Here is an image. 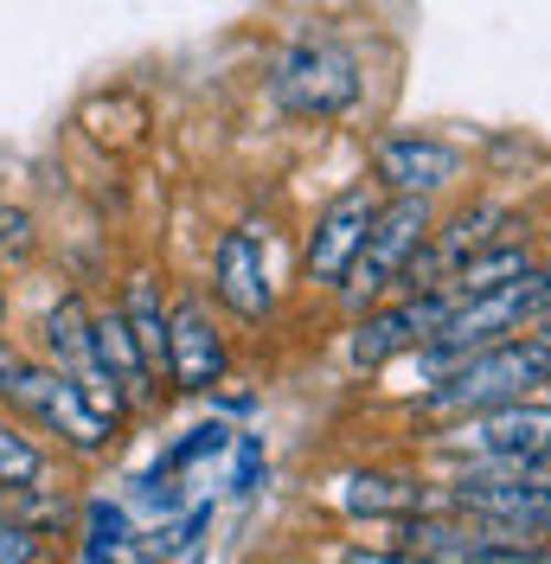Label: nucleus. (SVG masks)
Returning a JSON list of instances; mask_svg holds the SVG:
<instances>
[{"label": "nucleus", "mask_w": 551, "mask_h": 564, "mask_svg": "<svg viewBox=\"0 0 551 564\" xmlns=\"http://www.w3.org/2000/svg\"><path fill=\"white\" fill-rule=\"evenodd\" d=\"M341 564H436V558H423L411 545H353V552H341Z\"/></svg>", "instance_id": "6ab92c4d"}, {"label": "nucleus", "mask_w": 551, "mask_h": 564, "mask_svg": "<svg viewBox=\"0 0 551 564\" xmlns=\"http://www.w3.org/2000/svg\"><path fill=\"white\" fill-rule=\"evenodd\" d=\"M212 295H218L238 321H263L276 308L270 263H263L257 225H231V231L218 238V250H212Z\"/></svg>", "instance_id": "f8f14e48"}, {"label": "nucleus", "mask_w": 551, "mask_h": 564, "mask_svg": "<svg viewBox=\"0 0 551 564\" xmlns=\"http://www.w3.org/2000/svg\"><path fill=\"white\" fill-rule=\"evenodd\" d=\"M45 468H52V462H45V449L0 417V488L26 494V488H39V481H45Z\"/></svg>", "instance_id": "2eb2a0df"}, {"label": "nucleus", "mask_w": 551, "mask_h": 564, "mask_svg": "<svg viewBox=\"0 0 551 564\" xmlns=\"http://www.w3.org/2000/svg\"><path fill=\"white\" fill-rule=\"evenodd\" d=\"M539 340H551V295H545V308H539Z\"/></svg>", "instance_id": "412c9836"}, {"label": "nucleus", "mask_w": 551, "mask_h": 564, "mask_svg": "<svg viewBox=\"0 0 551 564\" xmlns=\"http://www.w3.org/2000/svg\"><path fill=\"white\" fill-rule=\"evenodd\" d=\"M0 321H7V289H0Z\"/></svg>", "instance_id": "4be33fe9"}, {"label": "nucleus", "mask_w": 551, "mask_h": 564, "mask_svg": "<svg viewBox=\"0 0 551 564\" xmlns=\"http://www.w3.org/2000/svg\"><path fill=\"white\" fill-rule=\"evenodd\" d=\"M346 513H372V520H417V513H443L449 500L423 494L417 481H391V475H346L341 481Z\"/></svg>", "instance_id": "4468645a"}, {"label": "nucleus", "mask_w": 551, "mask_h": 564, "mask_svg": "<svg viewBox=\"0 0 551 564\" xmlns=\"http://www.w3.org/2000/svg\"><path fill=\"white\" fill-rule=\"evenodd\" d=\"M39 340H45V366H52V372H65L71 386L84 391V404H90L109 430L129 417V398L116 391L104 352H97V315H90V302H84V295H58V308L45 315Z\"/></svg>", "instance_id": "39448f33"}, {"label": "nucleus", "mask_w": 551, "mask_h": 564, "mask_svg": "<svg viewBox=\"0 0 551 564\" xmlns=\"http://www.w3.org/2000/svg\"><path fill=\"white\" fill-rule=\"evenodd\" d=\"M551 386V340H494V347L468 352V359H455L443 379H430V391L417 398V411L423 417H482V411H500V404H519L526 391Z\"/></svg>", "instance_id": "f257e3e1"}, {"label": "nucleus", "mask_w": 551, "mask_h": 564, "mask_svg": "<svg viewBox=\"0 0 551 564\" xmlns=\"http://www.w3.org/2000/svg\"><path fill=\"white\" fill-rule=\"evenodd\" d=\"M443 308H449V295H443V289H430V295H404L398 308L359 315L353 340H346V359H353V372H379L385 359H398V352H417L423 340H430V334H436Z\"/></svg>", "instance_id": "1a4fd4ad"}, {"label": "nucleus", "mask_w": 551, "mask_h": 564, "mask_svg": "<svg viewBox=\"0 0 551 564\" xmlns=\"http://www.w3.org/2000/svg\"><path fill=\"white\" fill-rule=\"evenodd\" d=\"M231 352H225V334L212 327L206 302L199 295H180L168 308V386L173 391H212L225 379Z\"/></svg>", "instance_id": "9d476101"}, {"label": "nucleus", "mask_w": 551, "mask_h": 564, "mask_svg": "<svg viewBox=\"0 0 551 564\" xmlns=\"http://www.w3.org/2000/svg\"><path fill=\"white\" fill-rule=\"evenodd\" d=\"M353 97H359V58L346 45H334V39H309V45H295L276 65V104L289 116L327 122V116L353 109Z\"/></svg>", "instance_id": "0eeeda50"}, {"label": "nucleus", "mask_w": 551, "mask_h": 564, "mask_svg": "<svg viewBox=\"0 0 551 564\" xmlns=\"http://www.w3.org/2000/svg\"><path fill=\"white\" fill-rule=\"evenodd\" d=\"M372 212H379V199H372L366 186L341 193L334 206L321 212L309 250H302V270H309V282H321V289H341L346 270L359 263V245H366V231H372Z\"/></svg>", "instance_id": "9b49d317"}, {"label": "nucleus", "mask_w": 551, "mask_h": 564, "mask_svg": "<svg viewBox=\"0 0 551 564\" xmlns=\"http://www.w3.org/2000/svg\"><path fill=\"white\" fill-rule=\"evenodd\" d=\"M436 564H551V545H532V539H500V532H482L475 545L449 552Z\"/></svg>", "instance_id": "dca6fc26"}, {"label": "nucleus", "mask_w": 551, "mask_h": 564, "mask_svg": "<svg viewBox=\"0 0 551 564\" xmlns=\"http://www.w3.org/2000/svg\"><path fill=\"white\" fill-rule=\"evenodd\" d=\"M33 257V212L0 206V270L7 263H26Z\"/></svg>", "instance_id": "f3484780"}, {"label": "nucleus", "mask_w": 551, "mask_h": 564, "mask_svg": "<svg viewBox=\"0 0 551 564\" xmlns=\"http://www.w3.org/2000/svg\"><path fill=\"white\" fill-rule=\"evenodd\" d=\"M218 456V449H225V430H218V423H206V430H193V436H186V443H180V449H173V468H180V462H193V456Z\"/></svg>", "instance_id": "aec40b11"}, {"label": "nucleus", "mask_w": 551, "mask_h": 564, "mask_svg": "<svg viewBox=\"0 0 551 564\" xmlns=\"http://www.w3.org/2000/svg\"><path fill=\"white\" fill-rule=\"evenodd\" d=\"M545 295H551V270H519L514 282H494V289H482V295H449L436 334L417 347L423 372L443 379L455 359H468V352H482V347H494V340L519 334L526 321H539Z\"/></svg>", "instance_id": "f03ea898"}, {"label": "nucleus", "mask_w": 551, "mask_h": 564, "mask_svg": "<svg viewBox=\"0 0 551 564\" xmlns=\"http://www.w3.org/2000/svg\"><path fill=\"white\" fill-rule=\"evenodd\" d=\"M0 404L20 411L26 423H39V430H52L77 456H104L109 443H116L109 423L84 404V391L71 386L65 372H52L45 359H26V352H13V347H0Z\"/></svg>", "instance_id": "7ed1b4c3"}, {"label": "nucleus", "mask_w": 551, "mask_h": 564, "mask_svg": "<svg viewBox=\"0 0 551 564\" xmlns=\"http://www.w3.org/2000/svg\"><path fill=\"white\" fill-rule=\"evenodd\" d=\"M449 513L500 532V539H551V481L507 475V468H468L449 481Z\"/></svg>", "instance_id": "20e7f679"}, {"label": "nucleus", "mask_w": 551, "mask_h": 564, "mask_svg": "<svg viewBox=\"0 0 551 564\" xmlns=\"http://www.w3.org/2000/svg\"><path fill=\"white\" fill-rule=\"evenodd\" d=\"M39 558H45V539L26 520H7L0 513V564H39Z\"/></svg>", "instance_id": "a211bd4d"}, {"label": "nucleus", "mask_w": 551, "mask_h": 564, "mask_svg": "<svg viewBox=\"0 0 551 564\" xmlns=\"http://www.w3.org/2000/svg\"><path fill=\"white\" fill-rule=\"evenodd\" d=\"M372 174H379L391 193H404V199H430V193H443L449 180L462 174V154L436 135L404 129V135H385L379 148H372Z\"/></svg>", "instance_id": "ddd939ff"}, {"label": "nucleus", "mask_w": 551, "mask_h": 564, "mask_svg": "<svg viewBox=\"0 0 551 564\" xmlns=\"http://www.w3.org/2000/svg\"><path fill=\"white\" fill-rule=\"evenodd\" d=\"M423 238H430V199H391V206L372 212V231H366V245H359V263L346 270L341 282V302L359 315L366 302H379L391 282L411 270V257L423 250Z\"/></svg>", "instance_id": "423d86ee"}, {"label": "nucleus", "mask_w": 551, "mask_h": 564, "mask_svg": "<svg viewBox=\"0 0 551 564\" xmlns=\"http://www.w3.org/2000/svg\"><path fill=\"white\" fill-rule=\"evenodd\" d=\"M449 443L462 456L482 462H526V456H551V404H500L482 417H455L449 423Z\"/></svg>", "instance_id": "6e6552de"}]
</instances>
